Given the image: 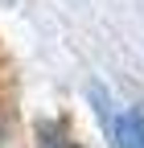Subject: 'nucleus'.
<instances>
[{"mask_svg": "<svg viewBox=\"0 0 144 148\" xmlns=\"http://www.w3.org/2000/svg\"><path fill=\"white\" fill-rule=\"evenodd\" d=\"M91 99L99 103V119L111 136V148H144V111H111L99 86L91 90Z\"/></svg>", "mask_w": 144, "mask_h": 148, "instance_id": "obj_1", "label": "nucleus"}, {"mask_svg": "<svg viewBox=\"0 0 144 148\" xmlns=\"http://www.w3.org/2000/svg\"><path fill=\"white\" fill-rule=\"evenodd\" d=\"M37 136H41V148H78V144L66 140V127L62 123H41Z\"/></svg>", "mask_w": 144, "mask_h": 148, "instance_id": "obj_2", "label": "nucleus"}]
</instances>
